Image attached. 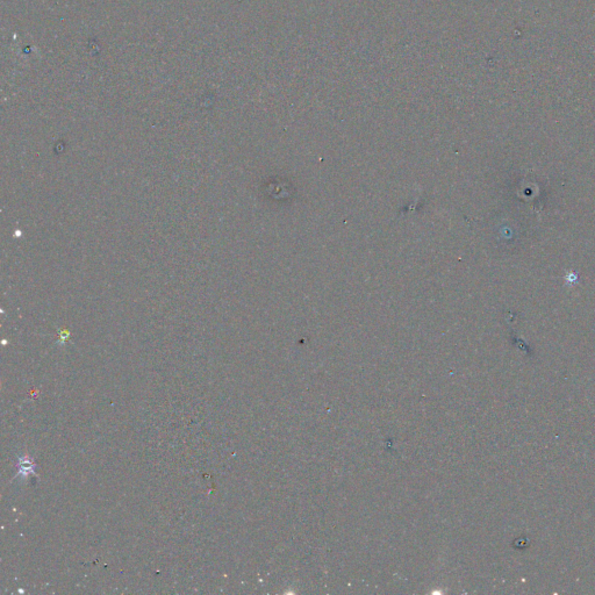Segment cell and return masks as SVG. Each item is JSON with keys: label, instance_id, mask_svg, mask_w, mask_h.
Masks as SVG:
<instances>
[{"label": "cell", "instance_id": "6da1fadb", "mask_svg": "<svg viewBox=\"0 0 595 595\" xmlns=\"http://www.w3.org/2000/svg\"><path fill=\"white\" fill-rule=\"evenodd\" d=\"M565 280H566V282H567L568 285H574V284H577V281H578V275L575 274L574 271H568L567 274H566V276H565Z\"/></svg>", "mask_w": 595, "mask_h": 595}]
</instances>
